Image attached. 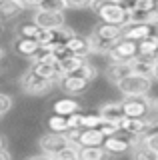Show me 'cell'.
Wrapping results in <instances>:
<instances>
[{"mask_svg":"<svg viewBox=\"0 0 158 160\" xmlns=\"http://www.w3.org/2000/svg\"><path fill=\"white\" fill-rule=\"evenodd\" d=\"M114 86L118 88V92H120L122 96H146L152 90V76L130 72L128 76L118 80Z\"/></svg>","mask_w":158,"mask_h":160,"instance_id":"cell-1","label":"cell"},{"mask_svg":"<svg viewBox=\"0 0 158 160\" xmlns=\"http://www.w3.org/2000/svg\"><path fill=\"white\" fill-rule=\"evenodd\" d=\"M96 16L102 22H110V24H118L124 26L128 24V6L124 2H112V0H102L100 6L96 10Z\"/></svg>","mask_w":158,"mask_h":160,"instance_id":"cell-2","label":"cell"},{"mask_svg":"<svg viewBox=\"0 0 158 160\" xmlns=\"http://www.w3.org/2000/svg\"><path fill=\"white\" fill-rule=\"evenodd\" d=\"M52 86H54L52 80H46V78L38 76L32 68H28L20 76V90L24 94H28V96H42V94H46Z\"/></svg>","mask_w":158,"mask_h":160,"instance_id":"cell-3","label":"cell"},{"mask_svg":"<svg viewBox=\"0 0 158 160\" xmlns=\"http://www.w3.org/2000/svg\"><path fill=\"white\" fill-rule=\"evenodd\" d=\"M136 54H138V42H136V40L120 36L110 46V50H108L106 56H108L110 62H130Z\"/></svg>","mask_w":158,"mask_h":160,"instance_id":"cell-4","label":"cell"},{"mask_svg":"<svg viewBox=\"0 0 158 160\" xmlns=\"http://www.w3.org/2000/svg\"><path fill=\"white\" fill-rule=\"evenodd\" d=\"M154 126V120H150L148 116H142V118H132V116H124L120 120V130L126 132L128 136L132 138H142L144 134H148Z\"/></svg>","mask_w":158,"mask_h":160,"instance_id":"cell-5","label":"cell"},{"mask_svg":"<svg viewBox=\"0 0 158 160\" xmlns=\"http://www.w3.org/2000/svg\"><path fill=\"white\" fill-rule=\"evenodd\" d=\"M120 104L122 110H124V116H132V118L148 116L152 108V100L146 96H124Z\"/></svg>","mask_w":158,"mask_h":160,"instance_id":"cell-6","label":"cell"},{"mask_svg":"<svg viewBox=\"0 0 158 160\" xmlns=\"http://www.w3.org/2000/svg\"><path fill=\"white\" fill-rule=\"evenodd\" d=\"M66 144H68L66 134L64 132H50V130H48L44 136H40V140H38V146H40L42 154H46L48 158H54Z\"/></svg>","mask_w":158,"mask_h":160,"instance_id":"cell-7","label":"cell"},{"mask_svg":"<svg viewBox=\"0 0 158 160\" xmlns=\"http://www.w3.org/2000/svg\"><path fill=\"white\" fill-rule=\"evenodd\" d=\"M134 140L136 138H132V136H128L126 132H116V134H112V136H106L104 138V150L108 154H124L128 152L132 146H134Z\"/></svg>","mask_w":158,"mask_h":160,"instance_id":"cell-8","label":"cell"},{"mask_svg":"<svg viewBox=\"0 0 158 160\" xmlns=\"http://www.w3.org/2000/svg\"><path fill=\"white\" fill-rule=\"evenodd\" d=\"M32 20L38 24L40 28H62L66 24V18H64V12H48V10H32Z\"/></svg>","mask_w":158,"mask_h":160,"instance_id":"cell-9","label":"cell"},{"mask_svg":"<svg viewBox=\"0 0 158 160\" xmlns=\"http://www.w3.org/2000/svg\"><path fill=\"white\" fill-rule=\"evenodd\" d=\"M58 84H60L62 92L68 94V96H78V94L86 92L88 86H90V82H88L86 78L76 76V74H64V76L58 80Z\"/></svg>","mask_w":158,"mask_h":160,"instance_id":"cell-10","label":"cell"},{"mask_svg":"<svg viewBox=\"0 0 158 160\" xmlns=\"http://www.w3.org/2000/svg\"><path fill=\"white\" fill-rule=\"evenodd\" d=\"M158 64V54H136L134 58L130 60V66H132V72H138V74H144V76H152L154 74V68Z\"/></svg>","mask_w":158,"mask_h":160,"instance_id":"cell-11","label":"cell"},{"mask_svg":"<svg viewBox=\"0 0 158 160\" xmlns=\"http://www.w3.org/2000/svg\"><path fill=\"white\" fill-rule=\"evenodd\" d=\"M64 46L68 48V52L74 56L80 58H88L90 56V44H88V36H80V34H74V36L64 40Z\"/></svg>","mask_w":158,"mask_h":160,"instance_id":"cell-12","label":"cell"},{"mask_svg":"<svg viewBox=\"0 0 158 160\" xmlns=\"http://www.w3.org/2000/svg\"><path fill=\"white\" fill-rule=\"evenodd\" d=\"M12 48H14V52H16V54H20V56L32 60V58L38 54V50H40V44H38L36 38H24V36H18L16 40H14Z\"/></svg>","mask_w":158,"mask_h":160,"instance_id":"cell-13","label":"cell"},{"mask_svg":"<svg viewBox=\"0 0 158 160\" xmlns=\"http://www.w3.org/2000/svg\"><path fill=\"white\" fill-rule=\"evenodd\" d=\"M38 76L52 80V82H58L62 78L60 70H58V62H40V60H32V66H30Z\"/></svg>","mask_w":158,"mask_h":160,"instance_id":"cell-14","label":"cell"},{"mask_svg":"<svg viewBox=\"0 0 158 160\" xmlns=\"http://www.w3.org/2000/svg\"><path fill=\"white\" fill-rule=\"evenodd\" d=\"M152 34L150 30V24L148 22H128L122 26V36L124 38H130V40H142L144 36Z\"/></svg>","mask_w":158,"mask_h":160,"instance_id":"cell-15","label":"cell"},{"mask_svg":"<svg viewBox=\"0 0 158 160\" xmlns=\"http://www.w3.org/2000/svg\"><path fill=\"white\" fill-rule=\"evenodd\" d=\"M24 12V6L18 0H0V22H10Z\"/></svg>","mask_w":158,"mask_h":160,"instance_id":"cell-16","label":"cell"},{"mask_svg":"<svg viewBox=\"0 0 158 160\" xmlns=\"http://www.w3.org/2000/svg\"><path fill=\"white\" fill-rule=\"evenodd\" d=\"M92 32H94L96 36L108 40V42H116V40L122 36V26H118V24H110V22H102V20H100V24H96Z\"/></svg>","mask_w":158,"mask_h":160,"instance_id":"cell-17","label":"cell"},{"mask_svg":"<svg viewBox=\"0 0 158 160\" xmlns=\"http://www.w3.org/2000/svg\"><path fill=\"white\" fill-rule=\"evenodd\" d=\"M82 110V104L78 102L76 98H70V96H64V98H58L56 102L52 104V112L56 114H62V116H70V114Z\"/></svg>","mask_w":158,"mask_h":160,"instance_id":"cell-18","label":"cell"},{"mask_svg":"<svg viewBox=\"0 0 158 160\" xmlns=\"http://www.w3.org/2000/svg\"><path fill=\"white\" fill-rule=\"evenodd\" d=\"M104 134L100 128H82L80 138H78V146H102L104 144Z\"/></svg>","mask_w":158,"mask_h":160,"instance_id":"cell-19","label":"cell"},{"mask_svg":"<svg viewBox=\"0 0 158 160\" xmlns=\"http://www.w3.org/2000/svg\"><path fill=\"white\" fill-rule=\"evenodd\" d=\"M132 72V66L130 62H110L106 66V78L110 80L112 84H116L118 80H122L124 76Z\"/></svg>","mask_w":158,"mask_h":160,"instance_id":"cell-20","label":"cell"},{"mask_svg":"<svg viewBox=\"0 0 158 160\" xmlns=\"http://www.w3.org/2000/svg\"><path fill=\"white\" fill-rule=\"evenodd\" d=\"M98 112H100L102 120H110V122H118V124H120V120L124 118V110H122V104L120 102L102 104V106L98 108Z\"/></svg>","mask_w":158,"mask_h":160,"instance_id":"cell-21","label":"cell"},{"mask_svg":"<svg viewBox=\"0 0 158 160\" xmlns=\"http://www.w3.org/2000/svg\"><path fill=\"white\" fill-rule=\"evenodd\" d=\"M86 58H80V56H74V54H68V56H64L62 60H58V70H60V74H72L76 72L78 68H80V64L84 62Z\"/></svg>","mask_w":158,"mask_h":160,"instance_id":"cell-22","label":"cell"},{"mask_svg":"<svg viewBox=\"0 0 158 160\" xmlns=\"http://www.w3.org/2000/svg\"><path fill=\"white\" fill-rule=\"evenodd\" d=\"M88 44H90V54H100V56H106L108 50H110V46L114 42H108V40L96 36L94 32L88 36Z\"/></svg>","mask_w":158,"mask_h":160,"instance_id":"cell-23","label":"cell"},{"mask_svg":"<svg viewBox=\"0 0 158 160\" xmlns=\"http://www.w3.org/2000/svg\"><path fill=\"white\" fill-rule=\"evenodd\" d=\"M138 54H158V36L156 34H148L142 40H138Z\"/></svg>","mask_w":158,"mask_h":160,"instance_id":"cell-24","label":"cell"},{"mask_svg":"<svg viewBox=\"0 0 158 160\" xmlns=\"http://www.w3.org/2000/svg\"><path fill=\"white\" fill-rule=\"evenodd\" d=\"M46 126H48L50 132H66V130H68V118L62 116V114L52 112L50 118L46 120Z\"/></svg>","mask_w":158,"mask_h":160,"instance_id":"cell-25","label":"cell"},{"mask_svg":"<svg viewBox=\"0 0 158 160\" xmlns=\"http://www.w3.org/2000/svg\"><path fill=\"white\" fill-rule=\"evenodd\" d=\"M102 122V116L98 110H90V112H80V126L82 128H98Z\"/></svg>","mask_w":158,"mask_h":160,"instance_id":"cell-26","label":"cell"},{"mask_svg":"<svg viewBox=\"0 0 158 160\" xmlns=\"http://www.w3.org/2000/svg\"><path fill=\"white\" fill-rule=\"evenodd\" d=\"M108 156L104 146H80V158L82 160H100Z\"/></svg>","mask_w":158,"mask_h":160,"instance_id":"cell-27","label":"cell"},{"mask_svg":"<svg viewBox=\"0 0 158 160\" xmlns=\"http://www.w3.org/2000/svg\"><path fill=\"white\" fill-rule=\"evenodd\" d=\"M72 74H76V76H82V78H86L88 82H94L96 76H98V68L94 66V64H90L88 60H84V62L80 64V68L76 70V72H72Z\"/></svg>","mask_w":158,"mask_h":160,"instance_id":"cell-28","label":"cell"},{"mask_svg":"<svg viewBox=\"0 0 158 160\" xmlns=\"http://www.w3.org/2000/svg\"><path fill=\"white\" fill-rule=\"evenodd\" d=\"M16 32H18V36H24V38H36L38 32H40V26L34 20H28V22H22L16 28Z\"/></svg>","mask_w":158,"mask_h":160,"instance_id":"cell-29","label":"cell"},{"mask_svg":"<svg viewBox=\"0 0 158 160\" xmlns=\"http://www.w3.org/2000/svg\"><path fill=\"white\" fill-rule=\"evenodd\" d=\"M54 158H56V160H76V158H80V146L68 142Z\"/></svg>","mask_w":158,"mask_h":160,"instance_id":"cell-30","label":"cell"},{"mask_svg":"<svg viewBox=\"0 0 158 160\" xmlns=\"http://www.w3.org/2000/svg\"><path fill=\"white\" fill-rule=\"evenodd\" d=\"M38 8L48 10V12H64V10H66V2H64V0H40Z\"/></svg>","mask_w":158,"mask_h":160,"instance_id":"cell-31","label":"cell"},{"mask_svg":"<svg viewBox=\"0 0 158 160\" xmlns=\"http://www.w3.org/2000/svg\"><path fill=\"white\" fill-rule=\"evenodd\" d=\"M138 140H140L144 146H148V148H150L152 152L158 156V130H156V132H152V130H150L148 134H144V136L138 138Z\"/></svg>","mask_w":158,"mask_h":160,"instance_id":"cell-32","label":"cell"},{"mask_svg":"<svg viewBox=\"0 0 158 160\" xmlns=\"http://www.w3.org/2000/svg\"><path fill=\"white\" fill-rule=\"evenodd\" d=\"M98 128H100V132L104 134V136H112V134L120 132V124H118V122H110V120H102Z\"/></svg>","mask_w":158,"mask_h":160,"instance_id":"cell-33","label":"cell"},{"mask_svg":"<svg viewBox=\"0 0 158 160\" xmlns=\"http://www.w3.org/2000/svg\"><path fill=\"white\" fill-rule=\"evenodd\" d=\"M12 98L8 96V94H4V92H0V116H4L6 112H10V108H12Z\"/></svg>","mask_w":158,"mask_h":160,"instance_id":"cell-34","label":"cell"},{"mask_svg":"<svg viewBox=\"0 0 158 160\" xmlns=\"http://www.w3.org/2000/svg\"><path fill=\"white\" fill-rule=\"evenodd\" d=\"M66 2V8H72V10H84V8H90L92 0H64Z\"/></svg>","mask_w":158,"mask_h":160,"instance_id":"cell-35","label":"cell"},{"mask_svg":"<svg viewBox=\"0 0 158 160\" xmlns=\"http://www.w3.org/2000/svg\"><path fill=\"white\" fill-rule=\"evenodd\" d=\"M148 24H150L152 34H156V36H158V12H156V10L152 12V16H150V20H148Z\"/></svg>","mask_w":158,"mask_h":160,"instance_id":"cell-36","label":"cell"},{"mask_svg":"<svg viewBox=\"0 0 158 160\" xmlns=\"http://www.w3.org/2000/svg\"><path fill=\"white\" fill-rule=\"evenodd\" d=\"M38 4H40V0H22L24 10H36Z\"/></svg>","mask_w":158,"mask_h":160,"instance_id":"cell-37","label":"cell"},{"mask_svg":"<svg viewBox=\"0 0 158 160\" xmlns=\"http://www.w3.org/2000/svg\"><path fill=\"white\" fill-rule=\"evenodd\" d=\"M10 158H12V154H10V150L6 148V144L0 146V160H10Z\"/></svg>","mask_w":158,"mask_h":160,"instance_id":"cell-38","label":"cell"},{"mask_svg":"<svg viewBox=\"0 0 158 160\" xmlns=\"http://www.w3.org/2000/svg\"><path fill=\"white\" fill-rule=\"evenodd\" d=\"M4 56H6V50H4L2 46H0V62H2V60H4Z\"/></svg>","mask_w":158,"mask_h":160,"instance_id":"cell-39","label":"cell"},{"mask_svg":"<svg viewBox=\"0 0 158 160\" xmlns=\"http://www.w3.org/2000/svg\"><path fill=\"white\" fill-rule=\"evenodd\" d=\"M152 78L158 80V64H156V68H154V74H152Z\"/></svg>","mask_w":158,"mask_h":160,"instance_id":"cell-40","label":"cell"},{"mask_svg":"<svg viewBox=\"0 0 158 160\" xmlns=\"http://www.w3.org/2000/svg\"><path fill=\"white\" fill-rule=\"evenodd\" d=\"M2 34H4V22H0V38H2Z\"/></svg>","mask_w":158,"mask_h":160,"instance_id":"cell-41","label":"cell"},{"mask_svg":"<svg viewBox=\"0 0 158 160\" xmlns=\"http://www.w3.org/2000/svg\"><path fill=\"white\" fill-rule=\"evenodd\" d=\"M0 146H4V138H0Z\"/></svg>","mask_w":158,"mask_h":160,"instance_id":"cell-42","label":"cell"},{"mask_svg":"<svg viewBox=\"0 0 158 160\" xmlns=\"http://www.w3.org/2000/svg\"><path fill=\"white\" fill-rule=\"evenodd\" d=\"M156 12H158V0H156Z\"/></svg>","mask_w":158,"mask_h":160,"instance_id":"cell-43","label":"cell"},{"mask_svg":"<svg viewBox=\"0 0 158 160\" xmlns=\"http://www.w3.org/2000/svg\"><path fill=\"white\" fill-rule=\"evenodd\" d=\"M112 2H122V0H112Z\"/></svg>","mask_w":158,"mask_h":160,"instance_id":"cell-44","label":"cell"},{"mask_svg":"<svg viewBox=\"0 0 158 160\" xmlns=\"http://www.w3.org/2000/svg\"><path fill=\"white\" fill-rule=\"evenodd\" d=\"M18 2H20V4H22V0H18Z\"/></svg>","mask_w":158,"mask_h":160,"instance_id":"cell-45","label":"cell"}]
</instances>
